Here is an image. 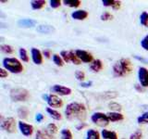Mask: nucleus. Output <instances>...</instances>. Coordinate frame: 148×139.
Masks as SVG:
<instances>
[{
    "instance_id": "nucleus-1",
    "label": "nucleus",
    "mask_w": 148,
    "mask_h": 139,
    "mask_svg": "<svg viewBox=\"0 0 148 139\" xmlns=\"http://www.w3.org/2000/svg\"><path fill=\"white\" fill-rule=\"evenodd\" d=\"M65 116L67 120L73 122V120H79L80 122H83L87 117L86 107L82 103L79 102H71L67 105L65 109Z\"/></svg>"
},
{
    "instance_id": "nucleus-2",
    "label": "nucleus",
    "mask_w": 148,
    "mask_h": 139,
    "mask_svg": "<svg viewBox=\"0 0 148 139\" xmlns=\"http://www.w3.org/2000/svg\"><path fill=\"white\" fill-rule=\"evenodd\" d=\"M112 71L114 77H125L132 72V63L129 58H120L119 60L115 62Z\"/></svg>"
},
{
    "instance_id": "nucleus-3",
    "label": "nucleus",
    "mask_w": 148,
    "mask_h": 139,
    "mask_svg": "<svg viewBox=\"0 0 148 139\" xmlns=\"http://www.w3.org/2000/svg\"><path fill=\"white\" fill-rule=\"evenodd\" d=\"M3 68L6 69L8 72L18 74L23 72V66L21 62L16 58H5L2 60Z\"/></svg>"
},
{
    "instance_id": "nucleus-4",
    "label": "nucleus",
    "mask_w": 148,
    "mask_h": 139,
    "mask_svg": "<svg viewBox=\"0 0 148 139\" xmlns=\"http://www.w3.org/2000/svg\"><path fill=\"white\" fill-rule=\"evenodd\" d=\"M9 96L13 102H24L30 96V93L24 88H13L10 90Z\"/></svg>"
},
{
    "instance_id": "nucleus-5",
    "label": "nucleus",
    "mask_w": 148,
    "mask_h": 139,
    "mask_svg": "<svg viewBox=\"0 0 148 139\" xmlns=\"http://www.w3.org/2000/svg\"><path fill=\"white\" fill-rule=\"evenodd\" d=\"M91 120L95 125L99 127H106L109 124V120L108 115L103 112H95L91 116Z\"/></svg>"
},
{
    "instance_id": "nucleus-6",
    "label": "nucleus",
    "mask_w": 148,
    "mask_h": 139,
    "mask_svg": "<svg viewBox=\"0 0 148 139\" xmlns=\"http://www.w3.org/2000/svg\"><path fill=\"white\" fill-rule=\"evenodd\" d=\"M43 97L47 102L48 106L52 109H58L63 106V100L57 95H45Z\"/></svg>"
},
{
    "instance_id": "nucleus-7",
    "label": "nucleus",
    "mask_w": 148,
    "mask_h": 139,
    "mask_svg": "<svg viewBox=\"0 0 148 139\" xmlns=\"http://www.w3.org/2000/svg\"><path fill=\"white\" fill-rule=\"evenodd\" d=\"M0 127H1V129L4 130V131H6L9 133H12L16 131V120L12 117L3 119L1 120Z\"/></svg>"
},
{
    "instance_id": "nucleus-8",
    "label": "nucleus",
    "mask_w": 148,
    "mask_h": 139,
    "mask_svg": "<svg viewBox=\"0 0 148 139\" xmlns=\"http://www.w3.org/2000/svg\"><path fill=\"white\" fill-rule=\"evenodd\" d=\"M75 53L77 55V57L79 58V59H80L82 62L92 63L95 60L94 57H92V55L88 52V51H86V50L77 49V50H75Z\"/></svg>"
},
{
    "instance_id": "nucleus-9",
    "label": "nucleus",
    "mask_w": 148,
    "mask_h": 139,
    "mask_svg": "<svg viewBox=\"0 0 148 139\" xmlns=\"http://www.w3.org/2000/svg\"><path fill=\"white\" fill-rule=\"evenodd\" d=\"M138 80L143 87H148V70L145 67H140L138 70Z\"/></svg>"
},
{
    "instance_id": "nucleus-10",
    "label": "nucleus",
    "mask_w": 148,
    "mask_h": 139,
    "mask_svg": "<svg viewBox=\"0 0 148 139\" xmlns=\"http://www.w3.org/2000/svg\"><path fill=\"white\" fill-rule=\"evenodd\" d=\"M18 127L20 129L21 133L25 136H31L34 133V126L22 122V120H20L18 122Z\"/></svg>"
},
{
    "instance_id": "nucleus-11",
    "label": "nucleus",
    "mask_w": 148,
    "mask_h": 139,
    "mask_svg": "<svg viewBox=\"0 0 148 139\" xmlns=\"http://www.w3.org/2000/svg\"><path fill=\"white\" fill-rule=\"evenodd\" d=\"M51 90H52V92L56 93V94L59 95V96H69L72 92V90L69 87L64 86L61 85H53L52 88H51Z\"/></svg>"
},
{
    "instance_id": "nucleus-12",
    "label": "nucleus",
    "mask_w": 148,
    "mask_h": 139,
    "mask_svg": "<svg viewBox=\"0 0 148 139\" xmlns=\"http://www.w3.org/2000/svg\"><path fill=\"white\" fill-rule=\"evenodd\" d=\"M31 54H32V59L34 64L36 65H41L43 63V53L38 48L32 47L31 49Z\"/></svg>"
},
{
    "instance_id": "nucleus-13",
    "label": "nucleus",
    "mask_w": 148,
    "mask_h": 139,
    "mask_svg": "<svg viewBox=\"0 0 148 139\" xmlns=\"http://www.w3.org/2000/svg\"><path fill=\"white\" fill-rule=\"evenodd\" d=\"M36 31L40 32V34H54L56 32L55 27L52 25H48V24H41L39 26H37Z\"/></svg>"
},
{
    "instance_id": "nucleus-14",
    "label": "nucleus",
    "mask_w": 148,
    "mask_h": 139,
    "mask_svg": "<svg viewBox=\"0 0 148 139\" xmlns=\"http://www.w3.org/2000/svg\"><path fill=\"white\" fill-rule=\"evenodd\" d=\"M36 21L32 19H21L18 20L17 24L21 28H32L36 25Z\"/></svg>"
},
{
    "instance_id": "nucleus-15",
    "label": "nucleus",
    "mask_w": 148,
    "mask_h": 139,
    "mask_svg": "<svg viewBox=\"0 0 148 139\" xmlns=\"http://www.w3.org/2000/svg\"><path fill=\"white\" fill-rule=\"evenodd\" d=\"M71 18L73 20L76 21H83L88 17V12L86 10H83V9H78V10L73 11L71 14Z\"/></svg>"
},
{
    "instance_id": "nucleus-16",
    "label": "nucleus",
    "mask_w": 148,
    "mask_h": 139,
    "mask_svg": "<svg viewBox=\"0 0 148 139\" xmlns=\"http://www.w3.org/2000/svg\"><path fill=\"white\" fill-rule=\"evenodd\" d=\"M102 4L105 7H111L115 10H118L121 7V1L119 0H102Z\"/></svg>"
},
{
    "instance_id": "nucleus-17",
    "label": "nucleus",
    "mask_w": 148,
    "mask_h": 139,
    "mask_svg": "<svg viewBox=\"0 0 148 139\" xmlns=\"http://www.w3.org/2000/svg\"><path fill=\"white\" fill-rule=\"evenodd\" d=\"M108 117L109 122H119V120H122L124 119V115L120 112H114V111H110V112L106 113Z\"/></svg>"
},
{
    "instance_id": "nucleus-18",
    "label": "nucleus",
    "mask_w": 148,
    "mask_h": 139,
    "mask_svg": "<svg viewBox=\"0 0 148 139\" xmlns=\"http://www.w3.org/2000/svg\"><path fill=\"white\" fill-rule=\"evenodd\" d=\"M35 139H55L53 134L47 132V130H38L35 133Z\"/></svg>"
},
{
    "instance_id": "nucleus-19",
    "label": "nucleus",
    "mask_w": 148,
    "mask_h": 139,
    "mask_svg": "<svg viewBox=\"0 0 148 139\" xmlns=\"http://www.w3.org/2000/svg\"><path fill=\"white\" fill-rule=\"evenodd\" d=\"M103 69V63L100 59H95L90 64V70L92 72H99Z\"/></svg>"
},
{
    "instance_id": "nucleus-20",
    "label": "nucleus",
    "mask_w": 148,
    "mask_h": 139,
    "mask_svg": "<svg viewBox=\"0 0 148 139\" xmlns=\"http://www.w3.org/2000/svg\"><path fill=\"white\" fill-rule=\"evenodd\" d=\"M101 136L103 137V139H119L117 133L113 131H108L106 129L102 130Z\"/></svg>"
},
{
    "instance_id": "nucleus-21",
    "label": "nucleus",
    "mask_w": 148,
    "mask_h": 139,
    "mask_svg": "<svg viewBox=\"0 0 148 139\" xmlns=\"http://www.w3.org/2000/svg\"><path fill=\"white\" fill-rule=\"evenodd\" d=\"M46 112H47L50 117L56 120H59L62 119V115L60 114V112H58V110H56L55 109H52L50 108V107H48V108H46Z\"/></svg>"
},
{
    "instance_id": "nucleus-22",
    "label": "nucleus",
    "mask_w": 148,
    "mask_h": 139,
    "mask_svg": "<svg viewBox=\"0 0 148 139\" xmlns=\"http://www.w3.org/2000/svg\"><path fill=\"white\" fill-rule=\"evenodd\" d=\"M45 4V0H34V1H31V7L34 10H38V9L43 8Z\"/></svg>"
},
{
    "instance_id": "nucleus-23",
    "label": "nucleus",
    "mask_w": 148,
    "mask_h": 139,
    "mask_svg": "<svg viewBox=\"0 0 148 139\" xmlns=\"http://www.w3.org/2000/svg\"><path fill=\"white\" fill-rule=\"evenodd\" d=\"M86 139H100V133L94 129H89L86 132Z\"/></svg>"
},
{
    "instance_id": "nucleus-24",
    "label": "nucleus",
    "mask_w": 148,
    "mask_h": 139,
    "mask_svg": "<svg viewBox=\"0 0 148 139\" xmlns=\"http://www.w3.org/2000/svg\"><path fill=\"white\" fill-rule=\"evenodd\" d=\"M17 113H18V118L24 120L28 117V115H29V109H28L26 107H20V108L18 109Z\"/></svg>"
},
{
    "instance_id": "nucleus-25",
    "label": "nucleus",
    "mask_w": 148,
    "mask_h": 139,
    "mask_svg": "<svg viewBox=\"0 0 148 139\" xmlns=\"http://www.w3.org/2000/svg\"><path fill=\"white\" fill-rule=\"evenodd\" d=\"M62 3L69 8H78L82 4L80 0H64Z\"/></svg>"
},
{
    "instance_id": "nucleus-26",
    "label": "nucleus",
    "mask_w": 148,
    "mask_h": 139,
    "mask_svg": "<svg viewBox=\"0 0 148 139\" xmlns=\"http://www.w3.org/2000/svg\"><path fill=\"white\" fill-rule=\"evenodd\" d=\"M60 136H61V139H73L72 133L71 132V130L68 128H65V129L61 130V132H60Z\"/></svg>"
},
{
    "instance_id": "nucleus-27",
    "label": "nucleus",
    "mask_w": 148,
    "mask_h": 139,
    "mask_svg": "<svg viewBox=\"0 0 148 139\" xmlns=\"http://www.w3.org/2000/svg\"><path fill=\"white\" fill-rule=\"evenodd\" d=\"M52 59H53V62L58 67H62L64 65V63H65L63 58L60 57V55H58V54H54L52 56Z\"/></svg>"
},
{
    "instance_id": "nucleus-28",
    "label": "nucleus",
    "mask_w": 148,
    "mask_h": 139,
    "mask_svg": "<svg viewBox=\"0 0 148 139\" xmlns=\"http://www.w3.org/2000/svg\"><path fill=\"white\" fill-rule=\"evenodd\" d=\"M108 108L112 111H114V112H120V110L122 109L121 105L117 103V102H109Z\"/></svg>"
},
{
    "instance_id": "nucleus-29",
    "label": "nucleus",
    "mask_w": 148,
    "mask_h": 139,
    "mask_svg": "<svg viewBox=\"0 0 148 139\" xmlns=\"http://www.w3.org/2000/svg\"><path fill=\"white\" fill-rule=\"evenodd\" d=\"M18 54H20V58L22 61H24V62L29 61V56H28L27 50L25 48L21 47L20 49H18Z\"/></svg>"
},
{
    "instance_id": "nucleus-30",
    "label": "nucleus",
    "mask_w": 148,
    "mask_h": 139,
    "mask_svg": "<svg viewBox=\"0 0 148 139\" xmlns=\"http://www.w3.org/2000/svg\"><path fill=\"white\" fill-rule=\"evenodd\" d=\"M69 58H71V62H72L73 64H75V65H80L82 63V61L77 57L75 51H72V50L69 51Z\"/></svg>"
},
{
    "instance_id": "nucleus-31",
    "label": "nucleus",
    "mask_w": 148,
    "mask_h": 139,
    "mask_svg": "<svg viewBox=\"0 0 148 139\" xmlns=\"http://www.w3.org/2000/svg\"><path fill=\"white\" fill-rule=\"evenodd\" d=\"M140 22L143 26L148 28V13L146 11H143L140 15Z\"/></svg>"
},
{
    "instance_id": "nucleus-32",
    "label": "nucleus",
    "mask_w": 148,
    "mask_h": 139,
    "mask_svg": "<svg viewBox=\"0 0 148 139\" xmlns=\"http://www.w3.org/2000/svg\"><path fill=\"white\" fill-rule=\"evenodd\" d=\"M0 50H1L4 54H12L14 52L13 46L10 45H0Z\"/></svg>"
},
{
    "instance_id": "nucleus-33",
    "label": "nucleus",
    "mask_w": 148,
    "mask_h": 139,
    "mask_svg": "<svg viewBox=\"0 0 148 139\" xmlns=\"http://www.w3.org/2000/svg\"><path fill=\"white\" fill-rule=\"evenodd\" d=\"M137 122L139 124H148V111L139 116L137 118Z\"/></svg>"
},
{
    "instance_id": "nucleus-34",
    "label": "nucleus",
    "mask_w": 148,
    "mask_h": 139,
    "mask_svg": "<svg viewBox=\"0 0 148 139\" xmlns=\"http://www.w3.org/2000/svg\"><path fill=\"white\" fill-rule=\"evenodd\" d=\"M46 130H47V132L51 134H55L58 133V126L56 125L55 123L51 122L47 125V127H46Z\"/></svg>"
},
{
    "instance_id": "nucleus-35",
    "label": "nucleus",
    "mask_w": 148,
    "mask_h": 139,
    "mask_svg": "<svg viewBox=\"0 0 148 139\" xmlns=\"http://www.w3.org/2000/svg\"><path fill=\"white\" fill-rule=\"evenodd\" d=\"M119 96V94L117 92H114V91H111V92H105L103 97L105 99H112V98H116Z\"/></svg>"
},
{
    "instance_id": "nucleus-36",
    "label": "nucleus",
    "mask_w": 148,
    "mask_h": 139,
    "mask_svg": "<svg viewBox=\"0 0 148 139\" xmlns=\"http://www.w3.org/2000/svg\"><path fill=\"white\" fill-rule=\"evenodd\" d=\"M74 75H75V78L77 79V80L80 81L81 83H82L85 79V73L82 71H80V70H77V71L75 72V73H74Z\"/></svg>"
},
{
    "instance_id": "nucleus-37",
    "label": "nucleus",
    "mask_w": 148,
    "mask_h": 139,
    "mask_svg": "<svg viewBox=\"0 0 148 139\" xmlns=\"http://www.w3.org/2000/svg\"><path fill=\"white\" fill-rule=\"evenodd\" d=\"M100 19H101V21H110V20H112V19H113V15L108 11H104L103 13L101 14Z\"/></svg>"
},
{
    "instance_id": "nucleus-38",
    "label": "nucleus",
    "mask_w": 148,
    "mask_h": 139,
    "mask_svg": "<svg viewBox=\"0 0 148 139\" xmlns=\"http://www.w3.org/2000/svg\"><path fill=\"white\" fill-rule=\"evenodd\" d=\"M60 57H61L64 60L65 63L71 62V58H69V51H66V50H62L60 52Z\"/></svg>"
},
{
    "instance_id": "nucleus-39",
    "label": "nucleus",
    "mask_w": 148,
    "mask_h": 139,
    "mask_svg": "<svg viewBox=\"0 0 148 139\" xmlns=\"http://www.w3.org/2000/svg\"><path fill=\"white\" fill-rule=\"evenodd\" d=\"M143 137V133L141 130H136L135 132H133L131 136H130L129 139H142Z\"/></svg>"
},
{
    "instance_id": "nucleus-40",
    "label": "nucleus",
    "mask_w": 148,
    "mask_h": 139,
    "mask_svg": "<svg viewBox=\"0 0 148 139\" xmlns=\"http://www.w3.org/2000/svg\"><path fill=\"white\" fill-rule=\"evenodd\" d=\"M141 46L145 51H148V34L141 40Z\"/></svg>"
},
{
    "instance_id": "nucleus-41",
    "label": "nucleus",
    "mask_w": 148,
    "mask_h": 139,
    "mask_svg": "<svg viewBox=\"0 0 148 139\" xmlns=\"http://www.w3.org/2000/svg\"><path fill=\"white\" fill-rule=\"evenodd\" d=\"M50 7L52 8H58L61 6V1L60 0H50Z\"/></svg>"
},
{
    "instance_id": "nucleus-42",
    "label": "nucleus",
    "mask_w": 148,
    "mask_h": 139,
    "mask_svg": "<svg viewBox=\"0 0 148 139\" xmlns=\"http://www.w3.org/2000/svg\"><path fill=\"white\" fill-rule=\"evenodd\" d=\"M134 88H135V90L139 93H145V87H143L141 85H138V83L134 85Z\"/></svg>"
},
{
    "instance_id": "nucleus-43",
    "label": "nucleus",
    "mask_w": 148,
    "mask_h": 139,
    "mask_svg": "<svg viewBox=\"0 0 148 139\" xmlns=\"http://www.w3.org/2000/svg\"><path fill=\"white\" fill-rule=\"evenodd\" d=\"M8 71L6 69H4V68L0 69V77L6 78V77H8Z\"/></svg>"
},
{
    "instance_id": "nucleus-44",
    "label": "nucleus",
    "mask_w": 148,
    "mask_h": 139,
    "mask_svg": "<svg viewBox=\"0 0 148 139\" xmlns=\"http://www.w3.org/2000/svg\"><path fill=\"white\" fill-rule=\"evenodd\" d=\"M44 115L42 114V113H37L36 114V116H35V120H36V122H41L42 120H44Z\"/></svg>"
},
{
    "instance_id": "nucleus-45",
    "label": "nucleus",
    "mask_w": 148,
    "mask_h": 139,
    "mask_svg": "<svg viewBox=\"0 0 148 139\" xmlns=\"http://www.w3.org/2000/svg\"><path fill=\"white\" fill-rule=\"evenodd\" d=\"M87 126V124L85 123V122H80L79 123L77 126H76V129L78 130V131H81V130H82L84 127H86Z\"/></svg>"
},
{
    "instance_id": "nucleus-46",
    "label": "nucleus",
    "mask_w": 148,
    "mask_h": 139,
    "mask_svg": "<svg viewBox=\"0 0 148 139\" xmlns=\"http://www.w3.org/2000/svg\"><path fill=\"white\" fill-rule=\"evenodd\" d=\"M92 82H86V83H84V82H82V83H81V86L82 87H85V88H87V87H90V86H92Z\"/></svg>"
},
{
    "instance_id": "nucleus-47",
    "label": "nucleus",
    "mask_w": 148,
    "mask_h": 139,
    "mask_svg": "<svg viewBox=\"0 0 148 139\" xmlns=\"http://www.w3.org/2000/svg\"><path fill=\"white\" fill-rule=\"evenodd\" d=\"M43 55L45 56V57L46 58H50V56H51L50 50H48V49H45V50L43 51Z\"/></svg>"
},
{
    "instance_id": "nucleus-48",
    "label": "nucleus",
    "mask_w": 148,
    "mask_h": 139,
    "mask_svg": "<svg viewBox=\"0 0 148 139\" xmlns=\"http://www.w3.org/2000/svg\"><path fill=\"white\" fill-rule=\"evenodd\" d=\"M134 58H137L138 60H141V61H143V62H148V60L147 59H145V58H140V57H137V56H134Z\"/></svg>"
},
{
    "instance_id": "nucleus-49",
    "label": "nucleus",
    "mask_w": 148,
    "mask_h": 139,
    "mask_svg": "<svg viewBox=\"0 0 148 139\" xmlns=\"http://www.w3.org/2000/svg\"><path fill=\"white\" fill-rule=\"evenodd\" d=\"M0 3H8V1H6V0H0Z\"/></svg>"
}]
</instances>
